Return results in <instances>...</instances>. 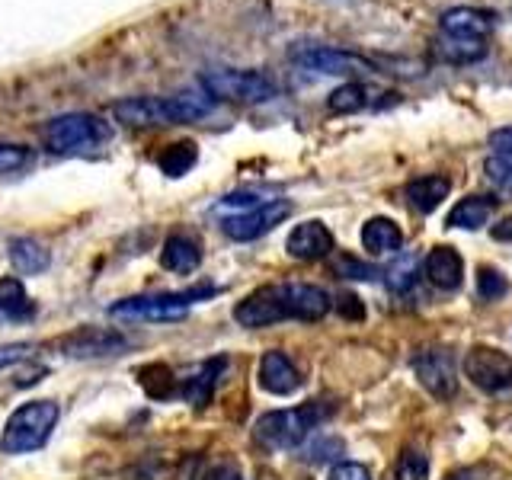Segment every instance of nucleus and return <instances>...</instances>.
<instances>
[{"label":"nucleus","mask_w":512,"mask_h":480,"mask_svg":"<svg viewBox=\"0 0 512 480\" xmlns=\"http://www.w3.org/2000/svg\"><path fill=\"white\" fill-rule=\"evenodd\" d=\"M215 100L208 93H173V96H128L112 106V116L128 128L183 125L208 116Z\"/></svg>","instance_id":"nucleus-1"},{"label":"nucleus","mask_w":512,"mask_h":480,"mask_svg":"<svg viewBox=\"0 0 512 480\" xmlns=\"http://www.w3.org/2000/svg\"><path fill=\"white\" fill-rule=\"evenodd\" d=\"M333 413L327 400H308L292 410H269L253 426V439L269 452H292Z\"/></svg>","instance_id":"nucleus-2"},{"label":"nucleus","mask_w":512,"mask_h":480,"mask_svg":"<svg viewBox=\"0 0 512 480\" xmlns=\"http://www.w3.org/2000/svg\"><path fill=\"white\" fill-rule=\"evenodd\" d=\"M218 292L215 285H199L189 288V292H160V295H138V298H125L116 301L109 308L112 320H122V324H176L189 314V308L202 298H212Z\"/></svg>","instance_id":"nucleus-3"},{"label":"nucleus","mask_w":512,"mask_h":480,"mask_svg":"<svg viewBox=\"0 0 512 480\" xmlns=\"http://www.w3.org/2000/svg\"><path fill=\"white\" fill-rule=\"evenodd\" d=\"M58 423V404L55 400H29V404L16 407L7 420L4 439H0V448L7 455H29L39 452V448L48 442L52 429Z\"/></svg>","instance_id":"nucleus-4"},{"label":"nucleus","mask_w":512,"mask_h":480,"mask_svg":"<svg viewBox=\"0 0 512 480\" xmlns=\"http://www.w3.org/2000/svg\"><path fill=\"white\" fill-rule=\"evenodd\" d=\"M42 135L52 154H87L109 141V125L90 112H64L45 125Z\"/></svg>","instance_id":"nucleus-5"},{"label":"nucleus","mask_w":512,"mask_h":480,"mask_svg":"<svg viewBox=\"0 0 512 480\" xmlns=\"http://www.w3.org/2000/svg\"><path fill=\"white\" fill-rule=\"evenodd\" d=\"M202 87L212 100L228 103H269L276 96V84L260 71H208Z\"/></svg>","instance_id":"nucleus-6"},{"label":"nucleus","mask_w":512,"mask_h":480,"mask_svg":"<svg viewBox=\"0 0 512 480\" xmlns=\"http://www.w3.org/2000/svg\"><path fill=\"white\" fill-rule=\"evenodd\" d=\"M464 375L484 394H503L512 388V356L493 346H471L464 356Z\"/></svg>","instance_id":"nucleus-7"},{"label":"nucleus","mask_w":512,"mask_h":480,"mask_svg":"<svg viewBox=\"0 0 512 480\" xmlns=\"http://www.w3.org/2000/svg\"><path fill=\"white\" fill-rule=\"evenodd\" d=\"M413 375L423 388L436 400H452L458 394V372H455V356L448 349L429 346L413 356Z\"/></svg>","instance_id":"nucleus-8"},{"label":"nucleus","mask_w":512,"mask_h":480,"mask_svg":"<svg viewBox=\"0 0 512 480\" xmlns=\"http://www.w3.org/2000/svg\"><path fill=\"white\" fill-rule=\"evenodd\" d=\"M234 320L247 330H263L272 324H282V320H292L288 317V301H285L282 282L263 285V288H256V292H250L244 301H237Z\"/></svg>","instance_id":"nucleus-9"},{"label":"nucleus","mask_w":512,"mask_h":480,"mask_svg":"<svg viewBox=\"0 0 512 480\" xmlns=\"http://www.w3.org/2000/svg\"><path fill=\"white\" fill-rule=\"evenodd\" d=\"M288 215H292V202H288V199H269L260 208H253V212L224 218L221 221V231L228 234L231 240H240V244H247V240H256V237L269 234Z\"/></svg>","instance_id":"nucleus-10"},{"label":"nucleus","mask_w":512,"mask_h":480,"mask_svg":"<svg viewBox=\"0 0 512 480\" xmlns=\"http://www.w3.org/2000/svg\"><path fill=\"white\" fill-rule=\"evenodd\" d=\"M336 240H333V231L327 228L324 221H301L295 224V231L288 234L285 240V250L288 256H295L301 263H317V260H327L333 253Z\"/></svg>","instance_id":"nucleus-11"},{"label":"nucleus","mask_w":512,"mask_h":480,"mask_svg":"<svg viewBox=\"0 0 512 480\" xmlns=\"http://www.w3.org/2000/svg\"><path fill=\"white\" fill-rule=\"evenodd\" d=\"M128 340L116 330H103V327H80L77 333H68L61 340V349L68 356L77 359H93V356H116L119 349H125Z\"/></svg>","instance_id":"nucleus-12"},{"label":"nucleus","mask_w":512,"mask_h":480,"mask_svg":"<svg viewBox=\"0 0 512 480\" xmlns=\"http://www.w3.org/2000/svg\"><path fill=\"white\" fill-rule=\"evenodd\" d=\"M295 58L304 68L320 71V74H336V77H356V74L372 71V64L362 55L340 52V48H308V52H298Z\"/></svg>","instance_id":"nucleus-13"},{"label":"nucleus","mask_w":512,"mask_h":480,"mask_svg":"<svg viewBox=\"0 0 512 480\" xmlns=\"http://www.w3.org/2000/svg\"><path fill=\"white\" fill-rule=\"evenodd\" d=\"M423 276L442 288V292H455V288H461L464 282V260H461V253L455 247H432L426 253V260H423Z\"/></svg>","instance_id":"nucleus-14"},{"label":"nucleus","mask_w":512,"mask_h":480,"mask_svg":"<svg viewBox=\"0 0 512 480\" xmlns=\"http://www.w3.org/2000/svg\"><path fill=\"white\" fill-rule=\"evenodd\" d=\"M442 32L448 39H480L487 42V36L493 32V16L487 10L477 7H452L442 13L439 20Z\"/></svg>","instance_id":"nucleus-15"},{"label":"nucleus","mask_w":512,"mask_h":480,"mask_svg":"<svg viewBox=\"0 0 512 480\" xmlns=\"http://www.w3.org/2000/svg\"><path fill=\"white\" fill-rule=\"evenodd\" d=\"M260 388L276 394V397H288L301 388V375L298 368L292 365V359L285 356V352H266L260 359Z\"/></svg>","instance_id":"nucleus-16"},{"label":"nucleus","mask_w":512,"mask_h":480,"mask_svg":"<svg viewBox=\"0 0 512 480\" xmlns=\"http://www.w3.org/2000/svg\"><path fill=\"white\" fill-rule=\"evenodd\" d=\"M448 192H452V180H448V176L426 173V176H416V180L407 183L404 196H407V205L413 208V212L429 215L442 205V199H448Z\"/></svg>","instance_id":"nucleus-17"},{"label":"nucleus","mask_w":512,"mask_h":480,"mask_svg":"<svg viewBox=\"0 0 512 480\" xmlns=\"http://www.w3.org/2000/svg\"><path fill=\"white\" fill-rule=\"evenodd\" d=\"M362 247L375 256L397 253L400 247H404V231H400V224L394 218L375 215L362 224Z\"/></svg>","instance_id":"nucleus-18"},{"label":"nucleus","mask_w":512,"mask_h":480,"mask_svg":"<svg viewBox=\"0 0 512 480\" xmlns=\"http://www.w3.org/2000/svg\"><path fill=\"white\" fill-rule=\"evenodd\" d=\"M224 368H228V359H224V356L202 362L199 372L180 384V397H186L192 407H205L208 400H212V394H215V384H218Z\"/></svg>","instance_id":"nucleus-19"},{"label":"nucleus","mask_w":512,"mask_h":480,"mask_svg":"<svg viewBox=\"0 0 512 480\" xmlns=\"http://www.w3.org/2000/svg\"><path fill=\"white\" fill-rule=\"evenodd\" d=\"M202 263V250L192 237L183 234H173L164 240V250H160V266L170 269V272H180V276H189L196 272Z\"/></svg>","instance_id":"nucleus-20"},{"label":"nucleus","mask_w":512,"mask_h":480,"mask_svg":"<svg viewBox=\"0 0 512 480\" xmlns=\"http://www.w3.org/2000/svg\"><path fill=\"white\" fill-rule=\"evenodd\" d=\"M10 263L23 276H39L52 266V253H48L36 237H13L10 240Z\"/></svg>","instance_id":"nucleus-21"},{"label":"nucleus","mask_w":512,"mask_h":480,"mask_svg":"<svg viewBox=\"0 0 512 480\" xmlns=\"http://www.w3.org/2000/svg\"><path fill=\"white\" fill-rule=\"evenodd\" d=\"M493 208H496V199H490V196H468L448 212L445 224L448 228H461V231H477L490 221Z\"/></svg>","instance_id":"nucleus-22"},{"label":"nucleus","mask_w":512,"mask_h":480,"mask_svg":"<svg viewBox=\"0 0 512 480\" xmlns=\"http://www.w3.org/2000/svg\"><path fill=\"white\" fill-rule=\"evenodd\" d=\"M0 314L10 317V320H26L36 314V304L29 301L23 282L16 276L0 279Z\"/></svg>","instance_id":"nucleus-23"},{"label":"nucleus","mask_w":512,"mask_h":480,"mask_svg":"<svg viewBox=\"0 0 512 480\" xmlns=\"http://www.w3.org/2000/svg\"><path fill=\"white\" fill-rule=\"evenodd\" d=\"M199 160V148L192 141H176V144H167L164 151L157 157V167L164 170L167 176H186L192 167H196Z\"/></svg>","instance_id":"nucleus-24"},{"label":"nucleus","mask_w":512,"mask_h":480,"mask_svg":"<svg viewBox=\"0 0 512 480\" xmlns=\"http://www.w3.org/2000/svg\"><path fill=\"white\" fill-rule=\"evenodd\" d=\"M138 378H141V388L148 391L154 400H167L173 394H180V381H176L170 368L160 365V362L144 365L141 372H138Z\"/></svg>","instance_id":"nucleus-25"},{"label":"nucleus","mask_w":512,"mask_h":480,"mask_svg":"<svg viewBox=\"0 0 512 480\" xmlns=\"http://www.w3.org/2000/svg\"><path fill=\"white\" fill-rule=\"evenodd\" d=\"M330 112H340V116H349V112H362L368 106V87L365 84H356V80H349V84L336 87L327 100Z\"/></svg>","instance_id":"nucleus-26"},{"label":"nucleus","mask_w":512,"mask_h":480,"mask_svg":"<svg viewBox=\"0 0 512 480\" xmlns=\"http://www.w3.org/2000/svg\"><path fill=\"white\" fill-rule=\"evenodd\" d=\"M439 55L445 61H455V64H471V61H480L487 55V42H480V39H445L439 45Z\"/></svg>","instance_id":"nucleus-27"},{"label":"nucleus","mask_w":512,"mask_h":480,"mask_svg":"<svg viewBox=\"0 0 512 480\" xmlns=\"http://www.w3.org/2000/svg\"><path fill=\"white\" fill-rule=\"evenodd\" d=\"M391 480H429V458L420 448H404L394 461Z\"/></svg>","instance_id":"nucleus-28"},{"label":"nucleus","mask_w":512,"mask_h":480,"mask_svg":"<svg viewBox=\"0 0 512 480\" xmlns=\"http://www.w3.org/2000/svg\"><path fill=\"white\" fill-rule=\"evenodd\" d=\"M477 295L484 301H500L509 295V279L503 276L500 269L493 266H480L477 269Z\"/></svg>","instance_id":"nucleus-29"},{"label":"nucleus","mask_w":512,"mask_h":480,"mask_svg":"<svg viewBox=\"0 0 512 480\" xmlns=\"http://www.w3.org/2000/svg\"><path fill=\"white\" fill-rule=\"evenodd\" d=\"M416 272H420V260H416V256H400L384 276H388L391 292H407V288H413V282H416Z\"/></svg>","instance_id":"nucleus-30"},{"label":"nucleus","mask_w":512,"mask_h":480,"mask_svg":"<svg viewBox=\"0 0 512 480\" xmlns=\"http://www.w3.org/2000/svg\"><path fill=\"white\" fill-rule=\"evenodd\" d=\"M29 160H32V154L26 148H20V144H0V176L23 170Z\"/></svg>","instance_id":"nucleus-31"},{"label":"nucleus","mask_w":512,"mask_h":480,"mask_svg":"<svg viewBox=\"0 0 512 480\" xmlns=\"http://www.w3.org/2000/svg\"><path fill=\"white\" fill-rule=\"evenodd\" d=\"M490 148H493V157L500 160L503 167L512 170V125L496 128V132L490 135Z\"/></svg>","instance_id":"nucleus-32"},{"label":"nucleus","mask_w":512,"mask_h":480,"mask_svg":"<svg viewBox=\"0 0 512 480\" xmlns=\"http://www.w3.org/2000/svg\"><path fill=\"white\" fill-rule=\"evenodd\" d=\"M336 272H340V276H346V279H375L378 276L372 266L359 263L356 256H340V263H336Z\"/></svg>","instance_id":"nucleus-33"},{"label":"nucleus","mask_w":512,"mask_h":480,"mask_svg":"<svg viewBox=\"0 0 512 480\" xmlns=\"http://www.w3.org/2000/svg\"><path fill=\"white\" fill-rule=\"evenodd\" d=\"M327 480H372V471H368L365 464H359V461H340L330 471Z\"/></svg>","instance_id":"nucleus-34"},{"label":"nucleus","mask_w":512,"mask_h":480,"mask_svg":"<svg viewBox=\"0 0 512 480\" xmlns=\"http://www.w3.org/2000/svg\"><path fill=\"white\" fill-rule=\"evenodd\" d=\"M29 352H32L29 343H7V346H0V372L10 368V365H16V362H26Z\"/></svg>","instance_id":"nucleus-35"},{"label":"nucleus","mask_w":512,"mask_h":480,"mask_svg":"<svg viewBox=\"0 0 512 480\" xmlns=\"http://www.w3.org/2000/svg\"><path fill=\"white\" fill-rule=\"evenodd\" d=\"M202 480H244V474H240V468L237 464H231V461H218V464H212L205 474H202Z\"/></svg>","instance_id":"nucleus-36"},{"label":"nucleus","mask_w":512,"mask_h":480,"mask_svg":"<svg viewBox=\"0 0 512 480\" xmlns=\"http://www.w3.org/2000/svg\"><path fill=\"white\" fill-rule=\"evenodd\" d=\"M336 308H340V314H346V317H352V320H362V317H365V304H362L356 295H343Z\"/></svg>","instance_id":"nucleus-37"},{"label":"nucleus","mask_w":512,"mask_h":480,"mask_svg":"<svg viewBox=\"0 0 512 480\" xmlns=\"http://www.w3.org/2000/svg\"><path fill=\"white\" fill-rule=\"evenodd\" d=\"M493 237L503 240V244H512V215H506L500 224H493Z\"/></svg>","instance_id":"nucleus-38"}]
</instances>
